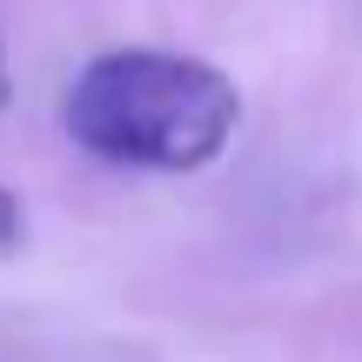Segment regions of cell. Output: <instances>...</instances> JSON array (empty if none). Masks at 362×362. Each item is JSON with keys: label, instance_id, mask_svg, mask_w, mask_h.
Here are the masks:
<instances>
[{"label": "cell", "instance_id": "6da1fadb", "mask_svg": "<svg viewBox=\"0 0 362 362\" xmlns=\"http://www.w3.org/2000/svg\"><path fill=\"white\" fill-rule=\"evenodd\" d=\"M67 134L115 168L188 175L235 141L242 94L221 67L168 47H115L67 88Z\"/></svg>", "mask_w": 362, "mask_h": 362}, {"label": "cell", "instance_id": "7a4b0ae2", "mask_svg": "<svg viewBox=\"0 0 362 362\" xmlns=\"http://www.w3.org/2000/svg\"><path fill=\"white\" fill-rule=\"evenodd\" d=\"M21 235H27V215H21V202L0 188V255H13V248H21Z\"/></svg>", "mask_w": 362, "mask_h": 362}, {"label": "cell", "instance_id": "3957f363", "mask_svg": "<svg viewBox=\"0 0 362 362\" xmlns=\"http://www.w3.org/2000/svg\"><path fill=\"white\" fill-rule=\"evenodd\" d=\"M0 101H7V67H0Z\"/></svg>", "mask_w": 362, "mask_h": 362}]
</instances>
